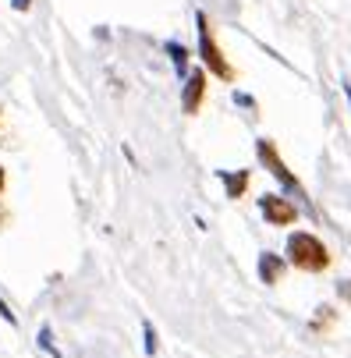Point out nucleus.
Masks as SVG:
<instances>
[{
  "label": "nucleus",
  "mask_w": 351,
  "mask_h": 358,
  "mask_svg": "<svg viewBox=\"0 0 351 358\" xmlns=\"http://www.w3.org/2000/svg\"><path fill=\"white\" fill-rule=\"evenodd\" d=\"M344 96H348V103H351V82H344Z\"/></svg>",
  "instance_id": "14"
},
{
  "label": "nucleus",
  "mask_w": 351,
  "mask_h": 358,
  "mask_svg": "<svg viewBox=\"0 0 351 358\" xmlns=\"http://www.w3.org/2000/svg\"><path fill=\"white\" fill-rule=\"evenodd\" d=\"M0 192H4V171H0Z\"/></svg>",
  "instance_id": "15"
},
{
  "label": "nucleus",
  "mask_w": 351,
  "mask_h": 358,
  "mask_svg": "<svg viewBox=\"0 0 351 358\" xmlns=\"http://www.w3.org/2000/svg\"><path fill=\"white\" fill-rule=\"evenodd\" d=\"M195 32H199V57H203V64L210 68V75L224 78V82H234V68L227 64L224 50L217 46V36H213V25L203 11H195Z\"/></svg>",
  "instance_id": "2"
},
{
  "label": "nucleus",
  "mask_w": 351,
  "mask_h": 358,
  "mask_svg": "<svg viewBox=\"0 0 351 358\" xmlns=\"http://www.w3.org/2000/svg\"><path fill=\"white\" fill-rule=\"evenodd\" d=\"M142 337H145V355L153 358L160 351V344H157V330H153V323H149V320H142Z\"/></svg>",
  "instance_id": "10"
},
{
  "label": "nucleus",
  "mask_w": 351,
  "mask_h": 358,
  "mask_svg": "<svg viewBox=\"0 0 351 358\" xmlns=\"http://www.w3.org/2000/svg\"><path fill=\"white\" fill-rule=\"evenodd\" d=\"M203 96H206V71H188V82L181 89V107L185 114H199L203 107Z\"/></svg>",
  "instance_id": "5"
},
{
  "label": "nucleus",
  "mask_w": 351,
  "mask_h": 358,
  "mask_svg": "<svg viewBox=\"0 0 351 358\" xmlns=\"http://www.w3.org/2000/svg\"><path fill=\"white\" fill-rule=\"evenodd\" d=\"M0 316H4V320H8V323H11V327H15V323H18V320H15V313H11V309H8V301H4V298H0Z\"/></svg>",
  "instance_id": "12"
},
{
  "label": "nucleus",
  "mask_w": 351,
  "mask_h": 358,
  "mask_svg": "<svg viewBox=\"0 0 351 358\" xmlns=\"http://www.w3.org/2000/svg\"><path fill=\"white\" fill-rule=\"evenodd\" d=\"M39 348H43L46 355H54V358H64V355L57 351V344H54V330H50V327H39Z\"/></svg>",
  "instance_id": "9"
},
{
  "label": "nucleus",
  "mask_w": 351,
  "mask_h": 358,
  "mask_svg": "<svg viewBox=\"0 0 351 358\" xmlns=\"http://www.w3.org/2000/svg\"><path fill=\"white\" fill-rule=\"evenodd\" d=\"M234 103H238V107H248V110H256V99L245 96V92H234Z\"/></svg>",
  "instance_id": "11"
},
{
  "label": "nucleus",
  "mask_w": 351,
  "mask_h": 358,
  "mask_svg": "<svg viewBox=\"0 0 351 358\" xmlns=\"http://www.w3.org/2000/svg\"><path fill=\"white\" fill-rule=\"evenodd\" d=\"M256 157H259V164H263V167H266V171H270V174H273V178H277V181H280V185H284V188L294 195V199H302V202H306V210L316 217L313 202H309V192L302 188V181H298V178L287 171V164L280 160V152H277L273 138H259V142H256Z\"/></svg>",
  "instance_id": "3"
},
{
  "label": "nucleus",
  "mask_w": 351,
  "mask_h": 358,
  "mask_svg": "<svg viewBox=\"0 0 351 358\" xmlns=\"http://www.w3.org/2000/svg\"><path fill=\"white\" fill-rule=\"evenodd\" d=\"M259 210H263V217H266L273 227H287V224L298 220V206H294L291 199L277 195V192H266V195L259 199Z\"/></svg>",
  "instance_id": "4"
},
{
  "label": "nucleus",
  "mask_w": 351,
  "mask_h": 358,
  "mask_svg": "<svg viewBox=\"0 0 351 358\" xmlns=\"http://www.w3.org/2000/svg\"><path fill=\"white\" fill-rule=\"evenodd\" d=\"M164 50H167V54H171V61H174V71H178V75H188V50H185L178 39H171Z\"/></svg>",
  "instance_id": "8"
},
{
  "label": "nucleus",
  "mask_w": 351,
  "mask_h": 358,
  "mask_svg": "<svg viewBox=\"0 0 351 358\" xmlns=\"http://www.w3.org/2000/svg\"><path fill=\"white\" fill-rule=\"evenodd\" d=\"M11 4H15V11H29V8H32V0H11Z\"/></svg>",
  "instance_id": "13"
},
{
  "label": "nucleus",
  "mask_w": 351,
  "mask_h": 358,
  "mask_svg": "<svg viewBox=\"0 0 351 358\" xmlns=\"http://www.w3.org/2000/svg\"><path fill=\"white\" fill-rule=\"evenodd\" d=\"M287 263H291L294 270H306V273H323V270L330 266V252H327V245H323L316 234L294 231V234L287 238Z\"/></svg>",
  "instance_id": "1"
},
{
  "label": "nucleus",
  "mask_w": 351,
  "mask_h": 358,
  "mask_svg": "<svg viewBox=\"0 0 351 358\" xmlns=\"http://www.w3.org/2000/svg\"><path fill=\"white\" fill-rule=\"evenodd\" d=\"M284 259H280V255H273V252H263L259 255V280L263 284H280L284 280Z\"/></svg>",
  "instance_id": "6"
},
{
  "label": "nucleus",
  "mask_w": 351,
  "mask_h": 358,
  "mask_svg": "<svg viewBox=\"0 0 351 358\" xmlns=\"http://www.w3.org/2000/svg\"><path fill=\"white\" fill-rule=\"evenodd\" d=\"M217 178L224 181V195L227 199H241L245 195V188H248V181H252V174H248V171H217Z\"/></svg>",
  "instance_id": "7"
}]
</instances>
